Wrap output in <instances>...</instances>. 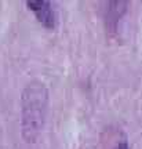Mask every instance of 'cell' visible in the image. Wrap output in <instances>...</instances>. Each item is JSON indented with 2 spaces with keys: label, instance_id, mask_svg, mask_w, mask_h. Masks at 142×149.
Listing matches in <instances>:
<instances>
[{
  "label": "cell",
  "instance_id": "cell-2",
  "mask_svg": "<svg viewBox=\"0 0 142 149\" xmlns=\"http://www.w3.org/2000/svg\"><path fill=\"white\" fill-rule=\"evenodd\" d=\"M26 6L36 14L37 19L42 22L44 26H55V15H54L51 4L48 1H46V0H31V1H26Z\"/></svg>",
  "mask_w": 142,
  "mask_h": 149
},
{
  "label": "cell",
  "instance_id": "cell-1",
  "mask_svg": "<svg viewBox=\"0 0 142 149\" xmlns=\"http://www.w3.org/2000/svg\"><path fill=\"white\" fill-rule=\"evenodd\" d=\"M48 93L42 83H32L22 93V135L35 142L46 120Z\"/></svg>",
  "mask_w": 142,
  "mask_h": 149
},
{
  "label": "cell",
  "instance_id": "cell-4",
  "mask_svg": "<svg viewBox=\"0 0 142 149\" xmlns=\"http://www.w3.org/2000/svg\"><path fill=\"white\" fill-rule=\"evenodd\" d=\"M116 149H130V148H128V144H127L126 139H123V141L119 142V145L116 146Z\"/></svg>",
  "mask_w": 142,
  "mask_h": 149
},
{
  "label": "cell",
  "instance_id": "cell-3",
  "mask_svg": "<svg viewBox=\"0 0 142 149\" xmlns=\"http://www.w3.org/2000/svg\"><path fill=\"white\" fill-rule=\"evenodd\" d=\"M127 3L126 1H111L108 3V10H106V21L116 22L121 17V14L126 11Z\"/></svg>",
  "mask_w": 142,
  "mask_h": 149
}]
</instances>
